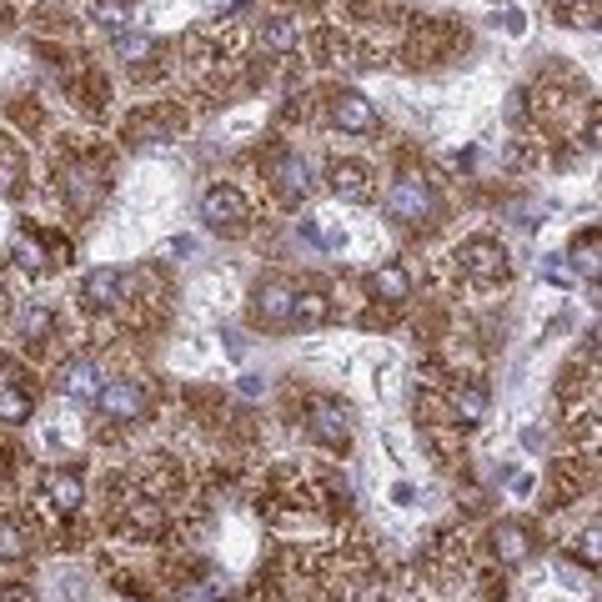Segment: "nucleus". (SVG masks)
Wrapping results in <instances>:
<instances>
[{
  "mask_svg": "<svg viewBox=\"0 0 602 602\" xmlns=\"http://www.w3.org/2000/svg\"><path fill=\"white\" fill-rule=\"evenodd\" d=\"M327 186L337 201H367L372 197V171L362 161H331Z\"/></svg>",
  "mask_w": 602,
  "mask_h": 602,
  "instance_id": "obj_11",
  "label": "nucleus"
},
{
  "mask_svg": "<svg viewBox=\"0 0 602 602\" xmlns=\"http://www.w3.org/2000/svg\"><path fill=\"white\" fill-rule=\"evenodd\" d=\"M26 532H21V527L15 523H0V563H21V557H26Z\"/></svg>",
  "mask_w": 602,
  "mask_h": 602,
  "instance_id": "obj_23",
  "label": "nucleus"
},
{
  "mask_svg": "<svg viewBox=\"0 0 602 602\" xmlns=\"http://www.w3.org/2000/svg\"><path fill=\"white\" fill-rule=\"evenodd\" d=\"M201 222H206L211 231L236 236L241 226L251 222V206H247V197H241L236 186H211L206 197H201Z\"/></svg>",
  "mask_w": 602,
  "mask_h": 602,
  "instance_id": "obj_4",
  "label": "nucleus"
},
{
  "mask_svg": "<svg viewBox=\"0 0 602 602\" xmlns=\"http://www.w3.org/2000/svg\"><path fill=\"white\" fill-rule=\"evenodd\" d=\"M26 186V156L21 146H0V191H21Z\"/></svg>",
  "mask_w": 602,
  "mask_h": 602,
  "instance_id": "obj_21",
  "label": "nucleus"
},
{
  "mask_svg": "<svg viewBox=\"0 0 602 602\" xmlns=\"http://www.w3.org/2000/svg\"><path fill=\"white\" fill-rule=\"evenodd\" d=\"M121 281H126V276H121L116 266H96V272H86V281H80V301H86L91 312H105V306L121 301Z\"/></svg>",
  "mask_w": 602,
  "mask_h": 602,
  "instance_id": "obj_12",
  "label": "nucleus"
},
{
  "mask_svg": "<svg viewBox=\"0 0 602 602\" xmlns=\"http://www.w3.org/2000/svg\"><path fill=\"white\" fill-rule=\"evenodd\" d=\"M437 211V197H432V186L422 181V176H397L392 191H387V216L402 226H422L427 216Z\"/></svg>",
  "mask_w": 602,
  "mask_h": 602,
  "instance_id": "obj_2",
  "label": "nucleus"
},
{
  "mask_svg": "<svg viewBox=\"0 0 602 602\" xmlns=\"http://www.w3.org/2000/svg\"><path fill=\"white\" fill-rule=\"evenodd\" d=\"M5 312H11V291L0 287V316H5Z\"/></svg>",
  "mask_w": 602,
  "mask_h": 602,
  "instance_id": "obj_25",
  "label": "nucleus"
},
{
  "mask_svg": "<svg viewBox=\"0 0 602 602\" xmlns=\"http://www.w3.org/2000/svg\"><path fill=\"white\" fill-rule=\"evenodd\" d=\"M452 412L462 417V427H477V422L487 417V397L477 392V387H457V392H452Z\"/></svg>",
  "mask_w": 602,
  "mask_h": 602,
  "instance_id": "obj_22",
  "label": "nucleus"
},
{
  "mask_svg": "<svg viewBox=\"0 0 602 602\" xmlns=\"http://www.w3.org/2000/svg\"><path fill=\"white\" fill-rule=\"evenodd\" d=\"M327 322V297L322 291H297L291 301V327H322Z\"/></svg>",
  "mask_w": 602,
  "mask_h": 602,
  "instance_id": "obj_18",
  "label": "nucleus"
},
{
  "mask_svg": "<svg viewBox=\"0 0 602 602\" xmlns=\"http://www.w3.org/2000/svg\"><path fill=\"white\" fill-rule=\"evenodd\" d=\"M61 197H66L71 211H91L96 201L105 197V181L96 166H66L61 171Z\"/></svg>",
  "mask_w": 602,
  "mask_h": 602,
  "instance_id": "obj_10",
  "label": "nucleus"
},
{
  "mask_svg": "<svg viewBox=\"0 0 602 602\" xmlns=\"http://www.w3.org/2000/svg\"><path fill=\"white\" fill-rule=\"evenodd\" d=\"M86 502V482H80V472H51L46 477V507L61 512V517H71V512Z\"/></svg>",
  "mask_w": 602,
  "mask_h": 602,
  "instance_id": "obj_13",
  "label": "nucleus"
},
{
  "mask_svg": "<svg viewBox=\"0 0 602 602\" xmlns=\"http://www.w3.org/2000/svg\"><path fill=\"white\" fill-rule=\"evenodd\" d=\"M457 266L467 281H477V287H498V281H507V251L492 241V236H472V241H462L457 247Z\"/></svg>",
  "mask_w": 602,
  "mask_h": 602,
  "instance_id": "obj_1",
  "label": "nucleus"
},
{
  "mask_svg": "<svg viewBox=\"0 0 602 602\" xmlns=\"http://www.w3.org/2000/svg\"><path fill=\"white\" fill-rule=\"evenodd\" d=\"M55 392L71 397V402H96V392H101V367H96V356H71V362H61Z\"/></svg>",
  "mask_w": 602,
  "mask_h": 602,
  "instance_id": "obj_8",
  "label": "nucleus"
},
{
  "mask_svg": "<svg viewBox=\"0 0 602 602\" xmlns=\"http://www.w3.org/2000/svg\"><path fill=\"white\" fill-rule=\"evenodd\" d=\"M262 46H266V51H276V55H291L301 46V30L276 15V21H266V26H262Z\"/></svg>",
  "mask_w": 602,
  "mask_h": 602,
  "instance_id": "obj_20",
  "label": "nucleus"
},
{
  "mask_svg": "<svg viewBox=\"0 0 602 602\" xmlns=\"http://www.w3.org/2000/svg\"><path fill=\"white\" fill-rule=\"evenodd\" d=\"M573 256H577V272H582V276H598V231L577 236V241H573Z\"/></svg>",
  "mask_w": 602,
  "mask_h": 602,
  "instance_id": "obj_24",
  "label": "nucleus"
},
{
  "mask_svg": "<svg viewBox=\"0 0 602 602\" xmlns=\"http://www.w3.org/2000/svg\"><path fill=\"white\" fill-rule=\"evenodd\" d=\"M266 181H272V191L281 201H301L306 186H312V171H306V161H301L297 151H276V156L266 161Z\"/></svg>",
  "mask_w": 602,
  "mask_h": 602,
  "instance_id": "obj_7",
  "label": "nucleus"
},
{
  "mask_svg": "<svg viewBox=\"0 0 602 602\" xmlns=\"http://www.w3.org/2000/svg\"><path fill=\"white\" fill-rule=\"evenodd\" d=\"M11 256H15V266H26L30 276H40V272H46V266L55 262L51 251L40 247V236H30V231H21V236H15V241H11Z\"/></svg>",
  "mask_w": 602,
  "mask_h": 602,
  "instance_id": "obj_16",
  "label": "nucleus"
},
{
  "mask_svg": "<svg viewBox=\"0 0 602 602\" xmlns=\"http://www.w3.org/2000/svg\"><path fill=\"white\" fill-rule=\"evenodd\" d=\"M96 412H101L105 422H136L146 412V387L136 377L105 381L101 392H96Z\"/></svg>",
  "mask_w": 602,
  "mask_h": 602,
  "instance_id": "obj_6",
  "label": "nucleus"
},
{
  "mask_svg": "<svg viewBox=\"0 0 602 602\" xmlns=\"http://www.w3.org/2000/svg\"><path fill=\"white\" fill-rule=\"evenodd\" d=\"M331 121H337L341 131L367 136V131H377V105H372L362 91H337L331 96Z\"/></svg>",
  "mask_w": 602,
  "mask_h": 602,
  "instance_id": "obj_9",
  "label": "nucleus"
},
{
  "mask_svg": "<svg viewBox=\"0 0 602 602\" xmlns=\"http://www.w3.org/2000/svg\"><path fill=\"white\" fill-rule=\"evenodd\" d=\"M306 432H312L322 447L341 452V447L352 442V422H347V406L331 402V397H312V402H306Z\"/></svg>",
  "mask_w": 602,
  "mask_h": 602,
  "instance_id": "obj_5",
  "label": "nucleus"
},
{
  "mask_svg": "<svg viewBox=\"0 0 602 602\" xmlns=\"http://www.w3.org/2000/svg\"><path fill=\"white\" fill-rule=\"evenodd\" d=\"M367 291L377 301H392V306H402V301L412 297V276H406L402 266H377V272L367 276Z\"/></svg>",
  "mask_w": 602,
  "mask_h": 602,
  "instance_id": "obj_15",
  "label": "nucleus"
},
{
  "mask_svg": "<svg viewBox=\"0 0 602 602\" xmlns=\"http://www.w3.org/2000/svg\"><path fill=\"white\" fill-rule=\"evenodd\" d=\"M492 548H498V563L517 567L532 557V532H527L523 523H502L498 532H492Z\"/></svg>",
  "mask_w": 602,
  "mask_h": 602,
  "instance_id": "obj_14",
  "label": "nucleus"
},
{
  "mask_svg": "<svg viewBox=\"0 0 602 602\" xmlns=\"http://www.w3.org/2000/svg\"><path fill=\"white\" fill-rule=\"evenodd\" d=\"M291 301H297V287L272 276V281H256L251 291V316H256V327L266 331H287L291 327Z\"/></svg>",
  "mask_w": 602,
  "mask_h": 602,
  "instance_id": "obj_3",
  "label": "nucleus"
},
{
  "mask_svg": "<svg viewBox=\"0 0 602 602\" xmlns=\"http://www.w3.org/2000/svg\"><path fill=\"white\" fill-rule=\"evenodd\" d=\"M51 327H55L51 306H40V301H30V306H21V337H26L30 347H40V341L51 337Z\"/></svg>",
  "mask_w": 602,
  "mask_h": 602,
  "instance_id": "obj_19",
  "label": "nucleus"
},
{
  "mask_svg": "<svg viewBox=\"0 0 602 602\" xmlns=\"http://www.w3.org/2000/svg\"><path fill=\"white\" fill-rule=\"evenodd\" d=\"M30 392L15 377H0V422H26L30 417Z\"/></svg>",
  "mask_w": 602,
  "mask_h": 602,
  "instance_id": "obj_17",
  "label": "nucleus"
}]
</instances>
